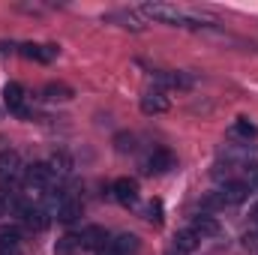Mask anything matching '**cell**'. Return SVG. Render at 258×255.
Wrapping results in <instances>:
<instances>
[{"mask_svg": "<svg viewBox=\"0 0 258 255\" xmlns=\"http://www.w3.org/2000/svg\"><path fill=\"white\" fill-rule=\"evenodd\" d=\"M141 12L147 15V18H153V21H159V24H174V27H201V21H195L189 15H183L177 6H171V3H144L141 6Z\"/></svg>", "mask_w": 258, "mask_h": 255, "instance_id": "cell-1", "label": "cell"}, {"mask_svg": "<svg viewBox=\"0 0 258 255\" xmlns=\"http://www.w3.org/2000/svg\"><path fill=\"white\" fill-rule=\"evenodd\" d=\"M51 180H54V171L48 168V162H33V165L24 168V183H27L33 192L51 186Z\"/></svg>", "mask_w": 258, "mask_h": 255, "instance_id": "cell-2", "label": "cell"}, {"mask_svg": "<svg viewBox=\"0 0 258 255\" xmlns=\"http://www.w3.org/2000/svg\"><path fill=\"white\" fill-rule=\"evenodd\" d=\"M168 108H171V99H168V93L162 87H153V90H147L141 96V111L144 114H165Z\"/></svg>", "mask_w": 258, "mask_h": 255, "instance_id": "cell-3", "label": "cell"}, {"mask_svg": "<svg viewBox=\"0 0 258 255\" xmlns=\"http://www.w3.org/2000/svg\"><path fill=\"white\" fill-rule=\"evenodd\" d=\"M21 177V156L18 150H0V180L12 183Z\"/></svg>", "mask_w": 258, "mask_h": 255, "instance_id": "cell-4", "label": "cell"}, {"mask_svg": "<svg viewBox=\"0 0 258 255\" xmlns=\"http://www.w3.org/2000/svg\"><path fill=\"white\" fill-rule=\"evenodd\" d=\"M174 165H177V159H174L171 150H153V153L147 156V162H144V171H147V174H165V171H171Z\"/></svg>", "mask_w": 258, "mask_h": 255, "instance_id": "cell-5", "label": "cell"}, {"mask_svg": "<svg viewBox=\"0 0 258 255\" xmlns=\"http://www.w3.org/2000/svg\"><path fill=\"white\" fill-rule=\"evenodd\" d=\"M111 195H114V201H117V204L132 207V204L138 201V180H132V177H120V180H114Z\"/></svg>", "mask_w": 258, "mask_h": 255, "instance_id": "cell-6", "label": "cell"}, {"mask_svg": "<svg viewBox=\"0 0 258 255\" xmlns=\"http://www.w3.org/2000/svg\"><path fill=\"white\" fill-rule=\"evenodd\" d=\"M78 243H81V249H102L105 243H108V234H105V228L102 225H84L81 228V234H78Z\"/></svg>", "mask_w": 258, "mask_h": 255, "instance_id": "cell-7", "label": "cell"}, {"mask_svg": "<svg viewBox=\"0 0 258 255\" xmlns=\"http://www.w3.org/2000/svg\"><path fill=\"white\" fill-rule=\"evenodd\" d=\"M18 216H21V222H24L30 231H45L48 222H51L48 210H42V207H30V204H24V210H21Z\"/></svg>", "mask_w": 258, "mask_h": 255, "instance_id": "cell-8", "label": "cell"}, {"mask_svg": "<svg viewBox=\"0 0 258 255\" xmlns=\"http://www.w3.org/2000/svg\"><path fill=\"white\" fill-rule=\"evenodd\" d=\"M246 195H249V189H246V183L243 180H225L222 183V189H219V198H222V204L228 207V204H243L246 201Z\"/></svg>", "mask_w": 258, "mask_h": 255, "instance_id": "cell-9", "label": "cell"}, {"mask_svg": "<svg viewBox=\"0 0 258 255\" xmlns=\"http://www.w3.org/2000/svg\"><path fill=\"white\" fill-rule=\"evenodd\" d=\"M189 231H192L198 240H204V237H219V231H222V228H219V222H216L213 216L201 213V216H195V219H192V228H189Z\"/></svg>", "mask_w": 258, "mask_h": 255, "instance_id": "cell-10", "label": "cell"}, {"mask_svg": "<svg viewBox=\"0 0 258 255\" xmlns=\"http://www.w3.org/2000/svg\"><path fill=\"white\" fill-rule=\"evenodd\" d=\"M3 105L9 111H15V114H24V87L15 84V81H9L3 87Z\"/></svg>", "mask_w": 258, "mask_h": 255, "instance_id": "cell-11", "label": "cell"}, {"mask_svg": "<svg viewBox=\"0 0 258 255\" xmlns=\"http://www.w3.org/2000/svg\"><path fill=\"white\" fill-rule=\"evenodd\" d=\"M21 54L27 60H36V63H51L57 48L54 45H33V42H27V45H21Z\"/></svg>", "mask_w": 258, "mask_h": 255, "instance_id": "cell-12", "label": "cell"}, {"mask_svg": "<svg viewBox=\"0 0 258 255\" xmlns=\"http://www.w3.org/2000/svg\"><path fill=\"white\" fill-rule=\"evenodd\" d=\"M78 216H81V201H78V198H60V201H57V219H60V222L69 225V222H75Z\"/></svg>", "mask_w": 258, "mask_h": 255, "instance_id": "cell-13", "label": "cell"}, {"mask_svg": "<svg viewBox=\"0 0 258 255\" xmlns=\"http://www.w3.org/2000/svg\"><path fill=\"white\" fill-rule=\"evenodd\" d=\"M228 135H231V138H243V141H249V138H255L258 135V126L255 123H249L246 117H237V123H231Z\"/></svg>", "mask_w": 258, "mask_h": 255, "instance_id": "cell-14", "label": "cell"}, {"mask_svg": "<svg viewBox=\"0 0 258 255\" xmlns=\"http://www.w3.org/2000/svg\"><path fill=\"white\" fill-rule=\"evenodd\" d=\"M21 246V228L18 225H0V249Z\"/></svg>", "mask_w": 258, "mask_h": 255, "instance_id": "cell-15", "label": "cell"}, {"mask_svg": "<svg viewBox=\"0 0 258 255\" xmlns=\"http://www.w3.org/2000/svg\"><path fill=\"white\" fill-rule=\"evenodd\" d=\"M111 246L117 249V255H135L141 243H138V237H135V234H117V237L111 240Z\"/></svg>", "mask_w": 258, "mask_h": 255, "instance_id": "cell-16", "label": "cell"}, {"mask_svg": "<svg viewBox=\"0 0 258 255\" xmlns=\"http://www.w3.org/2000/svg\"><path fill=\"white\" fill-rule=\"evenodd\" d=\"M48 168L54 171V177H57V174H69V171H72V159H69V153H63V150L51 153V159H48Z\"/></svg>", "mask_w": 258, "mask_h": 255, "instance_id": "cell-17", "label": "cell"}, {"mask_svg": "<svg viewBox=\"0 0 258 255\" xmlns=\"http://www.w3.org/2000/svg\"><path fill=\"white\" fill-rule=\"evenodd\" d=\"M195 246H198V237H195L192 231H189V228H186V231H177V234H174V249H180V252H192Z\"/></svg>", "mask_w": 258, "mask_h": 255, "instance_id": "cell-18", "label": "cell"}, {"mask_svg": "<svg viewBox=\"0 0 258 255\" xmlns=\"http://www.w3.org/2000/svg\"><path fill=\"white\" fill-rule=\"evenodd\" d=\"M45 99L48 102H66V99H72V87H66V84H48L45 87Z\"/></svg>", "mask_w": 258, "mask_h": 255, "instance_id": "cell-19", "label": "cell"}, {"mask_svg": "<svg viewBox=\"0 0 258 255\" xmlns=\"http://www.w3.org/2000/svg\"><path fill=\"white\" fill-rule=\"evenodd\" d=\"M78 249H81V243H78L75 234H66V237H60V240L54 243V255H75Z\"/></svg>", "mask_w": 258, "mask_h": 255, "instance_id": "cell-20", "label": "cell"}, {"mask_svg": "<svg viewBox=\"0 0 258 255\" xmlns=\"http://www.w3.org/2000/svg\"><path fill=\"white\" fill-rule=\"evenodd\" d=\"M144 216H147V222H153V225H162V201H159V198H153V201L147 204Z\"/></svg>", "mask_w": 258, "mask_h": 255, "instance_id": "cell-21", "label": "cell"}, {"mask_svg": "<svg viewBox=\"0 0 258 255\" xmlns=\"http://www.w3.org/2000/svg\"><path fill=\"white\" fill-rule=\"evenodd\" d=\"M114 147H117V153H132V150H135V135L120 132V135L114 138Z\"/></svg>", "mask_w": 258, "mask_h": 255, "instance_id": "cell-22", "label": "cell"}, {"mask_svg": "<svg viewBox=\"0 0 258 255\" xmlns=\"http://www.w3.org/2000/svg\"><path fill=\"white\" fill-rule=\"evenodd\" d=\"M243 183H246V189L249 192L252 189L258 192V165H249V168H246V180H243Z\"/></svg>", "mask_w": 258, "mask_h": 255, "instance_id": "cell-23", "label": "cell"}, {"mask_svg": "<svg viewBox=\"0 0 258 255\" xmlns=\"http://www.w3.org/2000/svg\"><path fill=\"white\" fill-rule=\"evenodd\" d=\"M204 207H207V210H216V207H225V204H222L219 192H213V195H207V198H204Z\"/></svg>", "mask_w": 258, "mask_h": 255, "instance_id": "cell-24", "label": "cell"}, {"mask_svg": "<svg viewBox=\"0 0 258 255\" xmlns=\"http://www.w3.org/2000/svg\"><path fill=\"white\" fill-rule=\"evenodd\" d=\"M243 249H258V234H243Z\"/></svg>", "mask_w": 258, "mask_h": 255, "instance_id": "cell-25", "label": "cell"}, {"mask_svg": "<svg viewBox=\"0 0 258 255\" xmlns=\"http://www.w3.org/2000/svg\"><path fill=\"white\" fill-rule=\"evenodd\" d=\"M96 255H117V249H114V246H111V240H108L102 249H96Z\"/></svg>", "mask_w": 258, "mask_h": 255, "instance_id": "cell-26", "label": "cell"}, {"mask_svg": "<svg viewBox=\"0 0 258 255\" xmlns=\"http://www.w3.org/2000/svg\"><path fill=\"white\" fill-rule=\"evenodd\" d=\"M0 255H21V246H12V249H0Z\"/></svg>", "mask_w": 258, "mask_h": 255, "instance_id": "cell-27", "label": "cell"}, {"mask_svg": "<svg viewBox=\"0 0 258 255\" xmlns=\"http://www.w3.org/2000/svg\"><path fill=\"white\" fill-rule=\"evenodd\" d=\"M165 255H186V252H180V249H174V246H171V249H168Z\"/></svg>", "mask_w": 258, "mask_h": 255, "instance_id": "cell-28", "label": "cell"}, {"mask_svg": "<svg viewBox=\"0 0 258 255\" xmlns=\"http://www.w3.org/2000/svg\"><path fill=\"white\" fill-rule=\"evenodd\" d=\"M3 210H6V207H3V201H0V216H3Z\"/></svg>", "mask_w": 258, "mask_h": 255, "instance_id": "cell-29", "label": "cell"}]
</instances>
